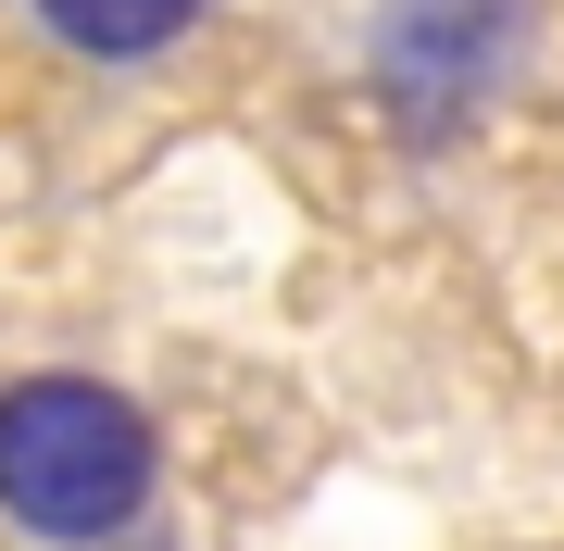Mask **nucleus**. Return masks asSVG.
<instances>
[{
	"label": "nucleus",
	"mask_w": 564,
	"mask_h": 551,
	"mask_svg": "<svg viewBox=\"0 0 564 551\" xmlns=\"http://www.w3.org/2000/svg\"><path fill=\"white\" fill-rule=\"evenodd\" d=\"M101 551H163V539H151V527H126V539H101Z\"/></svg>",
	"instance_id": "4"
},
{
	"label": "nucleus",
	"mask_w": 564,
	"mask_h": 551,
	"mask_svg": "<svg viewBox=\"0 0 564 551\" xmlns=\"http://www.w3.org/2000/svg\"><path fill=\"white\" fill-rule=\"evenodd\" d=\"M552 0H364V101L402 151H464L527 88Z\"/></svg>",
	"instance_id": "2"
},
{
	"label": "nucleus",
	"mask_w": 564,
	"mask_h": 551,
	"mask_svg": "<svg viewBox=\"0 0 564 551\" xmlns=\"http://www.w3.org/2000/svg\"><path fill=\"white\" fill-rule=\"evenodd\" d=\"M163 489V439L113 376L39 364L0 388V514L51 551H101L126 527H151Z\"/></svg>",
	"instance_id": "1"
},
{
	"label": "nucleus",
	"mask_w": 564,
	"mask_h": 551,
	"mask_svg": "<svg viewBox=\"0 0 564 551\" xmlns=\"http://www.w3.org/2000/svg\"><path fill=\"white\" fill-rule=\"evenodd\" d=\"M25 13H39L76 63H163L214 0H25Z\"/></svg>",
	"instance_id": "3"
}]
</instances>
